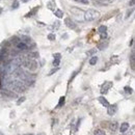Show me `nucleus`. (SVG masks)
<instances>
[{"label": "nucleus", "mask_w": 135, "mask_h": 135, "mask_svg": "<svg viewBox=\"0 0 135 135\" xmlns=\"http://www.w3.org/2000/svg\"><path fill=\"white\" fill-rule=\"evenodd\" d=\"M55 34L54 33H50V34H48V40L49 41H55Z\"/></svg>", "instance_id": "obj_23"}, {"label": "nucleus", "mask_w": 135, "mask_h": 135, "mask_svg": "<svg viewBox=\"0 0 135 135\" xmlns=\"http://www.w3.org/2000/svg\"><path fill=\"white\" fill-rule=\"evenodd\" d=\"M19 42H20V39H18L17 36H14V38H11V39H10V43H13L15 46H16Z\"/></svg>", "instance_id": "obj_17"}, {"label": "nucleus", "mask_w": 135, "mask_h": 135, "mask_svg": "<svg viewBox=\"0 0 135 135\" xmlns=\"http://www.w3.org/2000/svg\"><path fill=\"white\" fill-rule=\"evenodd\" d=\"M129 5L133 6V5H134V0H131V2H129Z\"/></svg>", "instance_id": "obj_38"}, {"label": "nucleus", "mask_w": 135, "mask_h": 135, "mask_svg": "<svg viewBox=\"0 0 135 135\" xmlns=\"http://www.w3.org/2000/svg\"><path fill=\"white\" fill-rule=\"evenodd\" d=\"M98 2H100V3H102L103 5H107V4H109V3H111L113 0H97Z\"/></svg>", "instance_id": "obj_18"}, {"label": "nucleus", "mask_w": 135, "mask_h": 135, "mask_svg": "<svg viewBox=\"0 0 135 135\" xmlns=\"http://www.w3.org/2000/svg\"><path fill=\"white\" fill-rule=\"evenodd\" d=\"M98 101H99L103 106H105V107H108V106L110 105V104H109V102H108L104 97H99V98H98Z\"/></svg>", "instance_id": "obj_9"}, {"label": "nucleus", "mask_w": 135, "mask_h": 135, "mask_svg": "<svg viewBox=\"0 0 135 135\" xmlns=\"http://www.w3.org/2000/svg\"><path fill=\"white\" fill-rule=\"evenodd\" d=\"M0 135H4V134H3V133H2V132H0Z\"/></svg>", "instance_id": "obj_43"}, {"label": "nucleus", "mask_w": 135, "mask_h": 135, "mask_svg": "<svg viewBox=\"0 0 135 135\" xmlns=\"http://www.w3.org/2000/svg\"><path fill=\"white\" fill-rule=\"evenodd\" d=\"M11 7H13V8H18V7H19V3H18V2H15Z\"/></svg>", "instance_id": "obj_32"}, {"label": "nucleus", "mask_w": 135, "mask_h": 135, "mask_svg": "<svg viewBox=\"0 0 135 135\" xmlns=\"http://www.w3.org/2000/svg\"><path fill=\"white\" fill-rule=\"evenodd\" d=\"M59 62H60V58H54V60H53V66H54V67H58V66H59Z\"/></svg>", "instance_id": "obj_22"}, {"label": "nucleus", "mask_w": 135, "mask_h": 135, "mask_svg": "<svg viewBox=\"0 0 135 135\" xmlns=\"http://www.w3.org/2000/svg\"><path fill=\"white\" fill-rule=\"evenodd\" d=\"M111 86H112V82L106 81V82L102 85V87H101V94H106V93L108 91V89H109Z\"/></svg>", "instance_id": "obj_5"}, {"label": "nucleus", "mask_w": 135, "mask_h": 135, "mask_svg": "<svg viewBox=\"0 0 135 135\" xmlns=\"http://www.w3.org/2000/svg\"><path fill=\"white\" fill-rule=\"evenodd\" d=\"M129 127H130V126H129L128 123H123L122 126H121V128H120V131H121L122 133H125V132L129 129Z\"/></svg>", "instance_id": "obj_10"}, {"label": "nucleus", "mask_w": 135, "mask_h": 135, "mask_svg": "<svg viewBox=\"0 0 135 135\" xmlns=\"http://www.w3.org/2000/svg\"><path fill=\"white\" fill-rule=\"evenodd\" d=\"M22 1H23V2H28L29 0H22Z\"/></svg>", "instance_id": "obj_39"}, {"label": "nucleus", "mask_w": 135, "mask_h": 135, "mask_svg": "<svg viewBox=\"0 0 135 135\" xmlns=\"http://www.w3.org/2000/svg\"><path fill=\"white\" fill-rule=\"evenodd\" d=\"M95 52H96V49H91V50L87 51V52H86V54H87V55H91V54H94Z\"/></svg>", "instance_id": "obj_28"}, {"label": "nucleus", "mask_w": 135, "mask_h": 135, "mask_svg": "<svg viewBox=\"0 0 135 135\" xmlns=\"http://www.w3.org/2000/svg\"><path fill=\"white\" fill-rule=\"evenodd\" d=\"M24 101H25V97H22V98H20V99L18 100V102H17V104H18V105H20V104H21L22 102H24Z\"/></svg>", "instance_id": "obj_27"}, {"label": "nucleus", "mask_w": 135, "mask_h": 135, "mask_svg": "<svg viewBox=\"0 0 135 135\" xmlns=\"http://www.w3.org/2000/svg\"><path fill=\"white\" fill-rule=\"evenodd\" d=\"M58 71V68H56V69H53V70H51V72L49 73V75H52L53 73H55V72H57Z\"/></svg>", "instance_id": "obj_34"}, {"label": "nucleus", "mask_w": 135, "mask_h": 135, "mask_svg": "<svg viewBox=\"0 0 135 135\" xmlns=\"http://www.w3.org/2000/svg\"><path fill=\"white\" fill-rule=\"evenodd\" d=\"M21 41H22V42H24V43H25V44H27V45H29L30 43H32V40H31L30 38H28V36H24V35L21 38Z\"/></svg>", "instance_id": "obj_11"}, {"label": "nucleus", "mask_w": 135, "mask_h": 135, "mask_svg": "<svg viewBox=\"0 0 135 135\" xmlns=\"http://www.w3.org/2000/svg\"><path fill=\"white\" fill-rule=\"evenodd\" d=\"M23 135H33V134H31V133H28V134H23Z\"/></svg>", "instance_id": "obj_41"}, {"label": "nucleus", "mask_w": 135, "mask_h": 135, "mask_svg": "<svg viewBox=\"0 0 135 135\" xmlns=\"http://www.w3.org/2000/svg\"><path fill=\"white\" fill-rule=\"evenodd\" d=\"M38 9H39V7H34V8H33V9H32V10H31V11L29 13V14H27V15H26V17H30V16H33V15L35 14V11H36Z\"/></svg>", "instance_id": "obj_21"}, {"label": "nucleus", "mask_w": 135, "mask_h": 135, "mask_svg": "<svg viewBox=\"0 0 135 135\" xmlns=\"http://www.w3.org/2000/svg\"><path fill=\"white\" fill-rule=\"evenodd\" d=\"M107 108H108L107 109V113L109 115H113L116 112V105H109Z\"/></svg>", "instance_id": "obj_8"}, {"label": "nucleus", "mask_w": 135, "mask_h": 135, "mask_svg": "<svg viewBox=\"0 0 135 135\" xmlns=\"http://www.w3.org/2000/svg\"><path fill=\"white\" fill-rule=\"evenodd\" d=\"M106 31H107V27L105 25H102V26L99 27V32L100 33H103V32H106Z\"/></svg>", "instance_id": "obj_19"}, {"label": "nucleus", "mask_w": 135, "mask_h": 135, "mask_svg": "<svg viewBox=\"0 0 135 135\" xmlns=\"http://www.w3.org/2000/svg\"><path fill=\"white\" fill-rule=\"evenodd\" d=\"M94 135H106V133H105V131H103L101 129H97L95 131V134Z\"/></svg>", "instance_id": "obj_20"}, {"label": "nucleus", "mask_w": 135, "mask_h": 135, "mask_svg": "<svg viewBox=\"0 0 135 135\" xmlns=\"http://www.w3.org/2000/svg\"><path fill=\"white\" fill-rule=\"evenodd\" d=\"M80 101H81V98H78V99H77V100H76V101H75V102H74V104H75V105H76V104H77V103H78V102H80Z\"/></svg>", "instance_id": "obj_36"}, {"label": "nucleus", "mask_w": 135, "mask_h": 135, "mask_svg": "<svg viewBox=\"0 0 135 135\" xmlns=\"http://www.w3.org/2000/svg\"><path fill=\"white\" fill-rule=\"evenodd\" d=\"M105 47H106V44H100V45H99V49H101V50L104 49Z\"/></svg>", "instance_id": "obj_33"}, {"label": "nucleus", "mask_w": 135, "mask_h": 135, "mask_svg": "<svg viewBox=\"0 0 135 135\" xmlns=\"http://www.w3.org/2000/svg\"><path fill=\"white\" fill-rule=\"evenodd\" d=\"M59 25H60V23H59L58 21H56L52 26H50V29H51V30H54V29L56 30V29H58V28H59Z\"/></svg>", "instance_id": "obj_13"}, {"label": "nucleus", "mask_w": 135, "mask_h": 135, "mask_svg": "<svg viewBox=\"0 0 135 135\" xmlns=\"http://www.w3.org/2000/svg\"><path fill=\"white\" fill-rule=\"evenodd\" d=\"M54 15L57 18H63L64 17V11L62 9H56V10H54Z\"/></svg>", "instance_id": "obj_12"}, {"label": "nucleus", "mask_w": 135, "mask_h": 135, "mask_svg": "<svg viewBox=\"0 0 135 135\" xmlns=\"http://www.w3.org/2000/svg\"><path fill=\"white\" fill-rule=\"evenodd\" d=\"M23 65H24V67L26 68V69H28L29 71H35L38 69V67H39L38 63L34 59H27V60H25L23 63Z\"/></svg>", "instance_id": "obj_3"}, {"label": "nucleus", "mask_w": 135, "mask_h": 135, "mask_svg": "<svg viewBox=\"0 0 135 135\" xmlns=\"http://www.w3.org/2000/svg\"><path fill=\"white\" fill-rule=\"evenodd\" d=\"M75 1H77V2H80V3H84V4H86V3L88 2V0H75Z\"/></svg>", "instance_id": "obj_31"}, {"label": "nucleus", "mask_w": 135, "mask_h": 135, "mask_svg": "<svg viewBox=\"0 0 135 135\" xmlns=\"http://www.w3.org/2000/svg\"><path fill=\"white\" fill-rule=\"evenodd\" d=\"M53 56H54V58H60V57H62L60 53H56V54H54Z\"/></svg>", "instance_id": "obj_35"}, {"label": "nucleus", "mask_w": 135, "mask_h": 135, "mask_svg": "<svg viewBox=\"0 0 135 135\" xmlns=\"http://www.w3.org/2000/svg\"><path fill=\"white\" fill-rule=\"evenodd\" d=\"M131 66H132V69H134V52H132L131 54Z\"/></svg>", "instance_id": "obj_26"}, {"label": "nucleus", "mask_w": 135, "mask_h": 135, "mask_svg": "<svg viewBox=\"0 0 135 135\" xmlns=\"http://www.w3.org/2000/svg\"><path fill=\"white\" fill-rule=\"evenodd\" d=\"M116 128H118V123H116V122L110 124V130H111V132H115Z\"/></svg>", "instance_id": "obj_15"}, {"label": "nucleus", "mask_w": 135, "mask_h": 135, "mask_svg": "<svg viewBox=\"0 0 135 135\" xmlns=\"http://www.w3.org/2000/svg\"><path fill=\"white\" fill-rule=\"evenodd\" d=\"M133 13V10H131V11H128V14H127V16H126V18H129V16L131 15Z\"/></svg>", "instance_id": "obj_37"}, {"label": "nucleus", "mask_w": 135, "mask_h": 135, "mask_svg": "<svg viewBox=\"0 0 135 135\" xmlns=\"http://www.w3.org/2000/svg\"><path fill=\"white\" fill-rule=\"evenodd\" d=\"M16 47H17L19 50H21V51H26V50L29 49V46H28L27 44H25L24 42H22L21 40H20V42L16 45Z\"/></svg>", "instance_id": "obj_6"}, {"label": "nucleus", "mask_w": 135, "mask_h": 135, "mask_svg": "<svg viewBox=\"0 0 135 135\" xmlns=\"http://www.w3.org/2000/svg\"><path fill=\"white\" fill-rule=\"evenodd\" d=\"M38 135H46V134H45V133H39Z\"/></svg>", "instance_id": "obj_40"}, {"label": "nucleus", "mask_w": 135, "mask_h": 135, "mask_svg": "<svg viewBox=\"0 0 135 135\" xmlns=\"http://www.w3.org/2000/svg\"><path fill=\"white\" fill-rule=\"evenodd\" d=\"M99 16H100V13L98 10L90 8L84 13V20L85 21H93V20L97 19Z\"/></svg>", "instance_id": "obj_2"}, {"label": "nucleus", "mask_w": 135, "mask_h": 135, "mask_svg": "<svg viewBox=\"0 0 135 135\" xmlns=\"http://www.w3.org/2000/svg\"><path fill=\"white\" fill-rule=\"evenodd\" d=\"M65 102H66V98H65V97H62V98L59 99V102H58V105H57V107L59 108V107L64 106V105H65Z\"/></svg>", "instance_id": "obj_16"}, {"label": "nucleus", "mask_w": 135, "mask_h": 135, "mask_svg": "<svg viewBox=\"0 0 135 135\" xmlns=\"http://www.w3.org/2000/svg\"><path fill=\"white\" fill-rule=\"evenodd\" d=\"M1 94H2V96H5V97H7L9 99H16L18 97L16 93H14L13 90H8V89H3L1 91Z\"/></svg>", "instance_id": "obj_4"}, {"label": "nucleus", "mask_w": 135, "mask_h": 135, "mask_svg": "<svg viewBox=\"0 0 135 135\" xmlns=\"http://www.w3.org/2000/svg\"><path fill=\"white\" fill-rule=\"evenodd\" d=\"M106 38H107V33H106V32L101 33V39H102V40H104V39H106Z\"/></svg>", "instance_id": "obj_30"}, {"label": "nucleus", "mask_w": 135, "mask_h": 135, "mask_svg": "<svg viewBox=\"0 0 135 135\" xmlns=\"http://www.w3.org/2000/svg\"><path fill=\"white\" fill-rule=\"evenodd\" d=\"M7 86L13 89L16 90L17 93H23L26 90V85L24 84V82H22V80H13L7 82Z\"/></svg>", "instance_id": "obj_1"}, {"label": "nucleus", "mask_w": 135, "mask_h": 135, "mask_svg": "<svg viewBox=\"0 0 135 135\" xmlns=\"http://www.w3.org/2000/svg\"><path fill=\"white\" fill-rule=\"evenodd\" d=\"M39 56V54L38 53H30L29 54V57H33V58H35V57H38Z\"/></svg>", "instance_id": "obj_29"}, {"label": "nucleus", "mask_w": 135, "mask_h": 135, "mask_svg": "<svg viewBox=\"0 0 135 135\" xmlns=\"http://www.w3.org/2000/svg\"><path fill=\"white\" fill-rule=\"evenodd\" d=\"M54 4H55V3H54L53 1H50V2L47 4V7H48L49 9H53V5H54Z\"/></svg>", "instance_id": "obj_25"}, {"label": "nucleus", "mask_w": 135, "mask_h": 135, "mask_svg": "<svg viewBox=\"0 0 135 135\" xmlns=\"http://www.w3.org/2000/svg\"><path fill=\"white\" fill-rule=\"evenodd\" d=\"M65 24L67 25L69 28H71V29H76V28H77L76 23H75L74 21H72L70 18H66V19H65Z\"/></svg>", "instance_id": "obj_7"}, {"label": "nucleus", "mask_w": 135, "mask_h": 135, "mask_svg": "<svg viewBox=\"0 0 135 135\" xmlns=\"http://www.w3.org/2000/svg\"><path fill=\"white\" fill-rule=\"evenodd\" d=\"M1 11H2V8H1V7H0V13H1Z\"/></svg>", "instance_id": "obj_42"}, {"label": "nucleus", "mask_w": 135, "mask_h": 135, "mask_svg": "<svg viewBox=\"0 0 135 135\" xmlns=\"http://www.w3.org/2000/svg\"><path fill=\"white\" fill-rule=\"evenodd\" d=\"M97 62H98V57H97V56H93V57L90 58V60H89V65H90V66H95V65L97 64Z\"/></svg>", "instance_id": "obj_14"}, {"label": "nucleus", "mask_w": 135, "mask_h": 135, "mask_svg": "<svg viewBox=\"0 0 135 135\" xmlns=\"http://www.w3.org/2000/svg\"><path fill=\"white\" fill-rule=\"evenodd\" d=\"M124 89H125V93H126V94H132V88H131V87H129V86H125V87H124Z\"/></svg>", "instance_id": "obj_24"}]
</instances>
